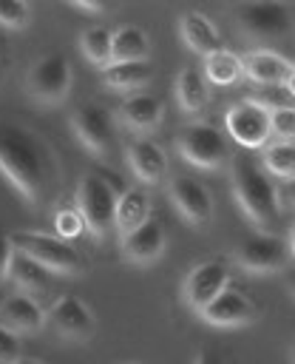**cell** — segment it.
<instances>
[{
    "mask_svg": "<svg viewBox=\"0 0 295 364\" xmlns=\"http://www.w3.org/2000/svg\"><path fill=\"white\" fill-rule=\"evenodd\" d=\"M284 262H286V247L272 233L250 236L235 247V264L247 273H272L281 270Z\"/></svg>",
    "mask_w": 295,
    "mask_h": 364,
    "instance_id": "8fae6325",
    "label": "cell"
},
{
    "mask_svg": "<svg viewBox=\"0 0 295 364\" xmlns=\"http://www.w3.org/2000/svg\"><path fill=\"white\" fill-rule=\"evenodd\" d=\"M230 182H233V199L244 210V216L261 230L272 233L281 225V191L272 182V176L250 156H238L230 165Z\"/></svg>",
    "mask_w": 295,
    "mask_h": 364,
    "instance_id": "7a4b0ae2",
    "label": "cell"
},
{
    "mask_svg": "<svg viewBox=\"0 0 295 364\" xmlns=\"http://www.w3.org/2000/svg\"><path fill=\"white\" fill-rule=\"evenodd\" d=\"M170 202L176 205V210L196 228L207 225L213 219V196L210 191L193 179V176H173L170 179Z\"/></svg>",
    "mask_w": 295,
    "mask_h": 364,
    "instance_id": "7c38bea8",
    "label": "cell"
},
{
    "mask_svg": "<svg viewBox=\"0 0 295 364\" xmlns=\"http://www.w3.org/2000/svg\"><path fill=\"white\" fill-rule=\"evenodd\" d=\"M227 134L241 145V148H267L269 145V111H264L258 102L238 100L227 108L224 114Z\"/></svg>",
    "mask_w": 295,
    "mask_h": 364,
    "instance_id": "9c48e42d",
    "label": "cell"
},
{
    "mask_svg": "<svg viewBox=\"0 0 295 364\" xmlns=\"http://www.w3.org/2000/svg\"><path fill=\"white\" fill-rule=\"evenodd\" d=\"M269 136L275 142H295V105L269 111Z\"/></svg>",
    "mask_w": 295,
    "mask_h": 364,
    "instance_id": "f546056e",
    "label": "cell"
},
{
    "mask_svg": "<svg viewBox=\"0 0 295 364\" xmlns=\"http://www.w3.org/2000/svg\"><path fill=\"white\" fill-rule=\"evenodd\" d=\"M289 290H292V296H295V273L289 276Z\"/></svg>",
    "mask_w": 295,
    "mask_h": 364,
    "instance_id": "60d3db41",
    "label": "cell"
},
{
    "mask_svg": "<svg viewBox=\"0 0 295 364\" xmlns=\"http://www.w3.org/2000/svg\"><path fill=\"white\" fill-rule=\"evenodd\" d=\"M9 279L28 296L45 293L54 284L51 270H45L40 262H34V259H28L26 253H17V250H14V259H11V267H9Z\"/></svg>",
    "mask_w": 295,
    "mask_h": 364,
    "instance_id": "603a6c76",
    "label": "cell"
},
{
    "mask_svg": "<svg viewBox=\"0 0 295 364\" xmlns=\"http://www.w3.org/2000/svg\"><path fill=\"white\" fill-rule=\"evenodd\" d=\"M9 239H11V247L17 253H26L28 259L40 262L54 276H74L77 270H82V259L74 250V245L65 242V239H60L57 233H45V230H14Z\"/></svg>",
    "mask_w": 295,
    "mask_h": 364,
    "instance_id": "3957f363",
    "label": "cell"
},
{
    "mask_svg": "<svg viewBox=\"0 0 295 364\" xmlns=\"http://www.w3.org/2000/svg\"><path fill=\"white\" fill-rule=\"evenodd\" d=\"M284 88H286V94L295 100V63H292V68H289V74H286V80H284Z\"/></svg>",
    "mask_w": 295,
    "mask_h": 364,
    "instance_id": "74e56055",
    "label": "cell"
},
{
    "mask_svg": "<svg viewBox=\"0 0 295 364\" xmlns=\"http://www.w3.org/2000/svg\"><path fill=\"white\" fill-rule=\"evenodd\" d=\"M0 173L31 208H45L60 193V156L26 125L0 122Z\"/></svg>",
    "mask_w": 295,
    "mask_h": 364,
    "instance_id": "6da1fadb",
    "label": "cell"
},
{
    "mask_svg": "<svg viewBox=\"0 0 295 364\" xmlns=\"http://www.w3.org/2000/svg\"><path fill=\"white\" fill-rule=\"evenodd\" d=\"M119 119H122L130 131H136V134H150V131H156V128L162 125V119H165V105H162V100H159L156 94H150V91H133V94H128V97L122 100V105H119Z\"/></svg>",
    "mask_w": 295,
    "mask_h": 364,
    "instance_id": "e0dca14e",
    "label": "cell"
},
{
    "mask_svg": "<svg viewBox=\"0 0 295 364\" xmlns=\"http://www.w3.org/2000/svg\"><path fill=\"white\" fill-rule=\"evenodd\" d=\"M79 48L88 63L105 68L108 63H113V31L105 26H88L79 34Z\"/></svg>",
    "mask_w": 295,
    "mask_h": 364,
    "instance_id": "4316f807",
    "label": "cell"
},
{
    "mask_svg": "<svg viewBox=\"0 0 295 364\" xmlns=\"http://www.w3.org/2000/svg\"><path fill=\"white\" fill-rule=\"evenodd\" d=\"M286 250L295 256V225H292V230H289V239H286Z\"/></svg>",
    "mask_w": 295,
    "mask_h": 364,
    "instance_id": "f35d334b",
    "label": "cell"
},
{
    "mask_svg": "<svg viewBox=\"0 0 295 364\" xmlns=\"http://www.w3.org/2000/svg\"><path fill=\"white\" fill-rule=\"evenodd\" d=\"M125 156H128V165H130V171L136 173L139 182H145V185L165 182V176H167V154H165V148L159 142H153L148 136H136V139L128 142Z\"/></svg>",
    "mask_w": 295,
    "mask_h": 364,
    "instance_id": "2e32d148",
    "label": "cell"
},
{
    "mask_svg": "<svg viewBox=\"0 0 295 364\" xmlns=\"http://www.w3.org/2000/svg\"><path fill=\"white\" fill-rule=\"evenodd\" d=\"M11 259H14V247H11V239L0 233V279H3V276H9Z\"/></svg>",
    "mask_w": 295,
    "mask_h": 364,
    "instance_id": "836d02e7",
    "label": "cell"
},
{
    "mask_svg": "<svg viewBox=\"0 0 295 364\" xmlns=\"http://www.w3.org/2000/svg\"><path fill=\"white\" fill-rule=\"evenodd\" d=\"M17 364H45V361H40V358H20Z\"/></svg>",
    "mask_w": 295,
    "mask_h": 364,
    "instance_id": "ab89813d",
    "label": "cell"
},
{
    "mask_svg": "<svg viewBox=\"0 0 295 364\" xmlns=\"http://www.w3.org/2000/svg\"><path fill=\"white\" fill-rule=\"evenodd\" d=\"M292 361H295V347H292Z\"/></svg>",
    "mask_w": 295,
    "mask_h": 364,
    "instance_id": "7bdbcfd3",
    "label": "cell"
},
{
    "mask_svg": "<svg viewBox=\"0 0 295 364\" xmlns=\"http://www.w3.org/2000/svg\"><path fill=\"white\" fill-rule=\"evenodd\" d=\"M281 202H286V205H292V208H295V179L284 182V191H281Z\"/></svg>",
    "mask_w": 295,
    "mask_h": 364,
    "instance_id": "8d00e7d4",
    "label": "cell"
},
{
    "mask_svg": "<svg viewBox=\"0 0 295 364\" xmlns=\"http://www.w3.org/2000/svg\"><path fill=\"white\" fill-rule=\"evenodd\" d=\"M167 236L159 219H148L145 225H139L136 230H130L128 236H122V253L128 262L133 264H150L165 253Z\"/></svg>",
    "mask_w": 295,
    "mask_h": 364,
    "instance_id": "ac0fdd59",
    "label": "cell"
},
{
    "mask_svg": "<svg viewBox=\"0 0 295 364\" xmlns=\"http://www.w3.org/2000/svg\"><path fill=\"white\" fill-rule=\"evenodd\" d=\"M250 100L258 102L264 111H275V108H289V105H295V100L286 94L284 85H264V88H258V94L250 97Z\"/></svg>",
    "mask_w": 295,
    "mask_h": 364,
    "instance_id": "1f68e13d",
    "label": "cell"
},
{
    "mask_svg": "<svg viewBox=\"0 0 295 364\" xmlns=\"http://www.w3.org/2000/svg\"><path fill=\"white\" fill-rule=\"evenodd\" d=\"M227 287H230V267L221 259H207V262H199L190 267L184 287H182V296L193 313H201Z\"/></svg>",
    "mask_w": 295,
    "mask_h": 364,
    "instance_id": "30bf717a",
    "label": "cell"
},
{
    "mask_svg": "<svg viewBox=\"0 0 295 364\" xmlns=\"http://www.w3.org/2000/svg\"><path fill=\"white\" fill-rule=\"evenodd\" d=\"M193 364H221V355L213 350V347H201L193 358Z\"/></svg>",
    "mask_w": 295,
    "mask_h": 364,
    "instance_id": "e575fe53",
    "label": "cell"
},
{
    "mask_svg": "<svg viewBox=\"0 0 295 364\" xmlns=\"http://www.w3.org/2000/svg\"><path fill=\"white\" fill-rule=\"evenodd\" d=\"M31 23V6L23 0H0V26L3 28H26Z\"/></svg>",
    "mask_w": 295,
    "mask_h": 364,
    "instance_id": "4dcf8cb0",
    "label": "cell"
},
{
    "mask_svg": "<svg viewBox=\"0 0 295 364\" xmlns=\"http://www.w3.org/2000/svg\"><path fill=\"white\" fill-rule=\"evenodd\" d=\"M230 14L252 40H281L292 31V11L284 3H238Z\"/></svg>",
    "mask_w": 295,
    "mask_h": 364,
    "instance_id": "52a82bcc",
    "label": "cell"
},
{
    "mask_svg": "<svg viewBox=\"0 0 295 364\" xmlns=\"http://www.w3.org/2000/svg\"><path fill=\"white\" fill-rule=\"evenodd\" d=\"M201 74H204V80L210 85H221L224 88V85H233V82H238L244 77V65H241V57L235 51L218 48V51L204 57Z\"/></svg>",
    "mask_w": 295,
    "mask_h": 364,
    "instance_id": "d4e9b609",
    "label": "cell"
},
{
    "mask_svg": "<svg viewBox=\"0 0 295 364\" xmlns=\"http://www.w3.org/2000/svg\"><path fill=\"white\" fill-rule=\"evenodd\" d=\"M241 65H244V77L250 82H255L258 88L264 85H284L292 63L278 54V51H269V48H255L250 54L241 57Z\"/></svg>",
    "mask_w": 295,
    "mask_h": 364,
    "instance_id": "d6986e66",
    "label": "cell"
},
{
    "mask_svg": "<svg viewBox=\"0 0 295 364\" xmlns=\"http://www.w3.org/2000/svg\"><path fill=\"white\" fill-rule=\"evenodd\" d=\"M130 364H148V361H130Z\"/></svg>",
    "mask_w": 295,
    "mask_h": 364,
    "instance_id": "b9f144b4",
    "label": "cell"
},
{
    "mask_svg": "<svg viewBox=\"0 0 295 364\" xmlns=\"http://www.w3.org/2000/svg\"><path fill=\"white\" fill-rule=\"evenodd\" d=\"M119 191L99 173H85L77 185V210L85 219V230L102 239L113 228Z\"/></svg>",
    "mask_w": 295,
    "mask_h": 364,
    "instance_id": "277c9868",
    "label": "cell"
},
{
    "mask_svg": "<svg viewBox=\"0 0 295 364\" xmlns=\"http://www.w3.org/2000/svg\"><path fill=\"white\" fill-rule=\"evenodd\" d=\"M179 34L193 54L207 57L221 48V34H218L216 23L201 11H184L179 17Z\"/></svg>",
    "mask_w": 295,
    "mask_h": 364,
    "instance_id": "ffe728a7",
    "label": "cell"
},
{
    "mask_svg": "<svg viewBox=\"0 0 295 364\" xmlns=\"http://www.w3.org/2000/svg\"><path fill=\"white\" fill-rule=\"evenodd\" d=\"M153 77L150 60H133V63H108L99 68V82L111 91H139Z\"/></svg>",
    "mask_w": 295,
    "mask_h": 364,
    "instance_id": "44dd1931",
    "label": "cell"
},
{
    "mask_svg": "<svg viewBox=\"0 0 295 364\" xmlns=\"http://www.w3.org/2000/svg\"><path fill=\"white\" fill-rule=\"evenodd\" d=\"M48 321L65 336V338H77V341H85L91 333H94V313L91 307L71 296V293H62L51 301L48 307Z\"/></svg>",
    "mask_w": 295,
    "mask_h": 364,
    "instance_id": "5bb4252c",
    "label": "cell"
},
{
    "mask_svg": "<svg viewBox=\"0 0 295 364\" xmlns=\"http://www.w3.org/2000/svg\"><path fill=\"white\" fill-rule=\"evenodd\" d=\"M20 358V336L0 324V364H17Z\"/></svg>",
    "mask_w": 295,
    "mask_h": 364,
    "instance_id": "d6a6232c",
    "label": "cell"
},
{
    "mask_svg": "<svg viewBox=\"0 0 295 364\" xmlns=\"http://www.w3.org/2000/svg\"><path fill=\"white\" fill-rule=\"evenodd\" d=\"M176 100L187 114H199L210 102V82L196 68H182L176 74Z\"/></svg>",
    "mask_w": 295,
    "mask_h": 364,
    "instance_id": "cb8c5ba5",
    "label": "cell"
},
{
    "mask_svg": "<svg viewBox=\"0 0 295 364\" xmlns=\"http://www.w3.org/2000/svg\"><path fill=\"white\" fill-rule=\"evenodd\" d=\"M264 171L275 179H295V142H269L264 148Z\"/></svg>",
    "mask_w": 295,
    "mask_h": 364,
    "instance_id": "83f0119b",
    "label": "cell"
},
{
    "mask_svg": "<svg viewBox=\"0 0 295 364\" xmlns=\"http://www.w3.org/2000/svg\"><path fill=\"white\" fill-rule=\"evenodd\" d=\"M54 230H57V236L65 239V242H71V239H77V236L85 233V219H82V213L77 210V205L57 208V213H54Z\"/></svg>",
    "mask_w": 295,
    "mask_h": 364,
    "instance_id": "f1b7e54d",
    "label": "cell"
},
{
    "mask_svg": "<svg viewBox=\"0 0 295 364\" xmlns=\"http://www.w3.org/2000/svg\"><path fill=\"white\" fill-rule=\"evenodd\" d=\"M71 9L82 11V14H105L102 3H85V0H71Z\"/></svg>",
    "mask_w": 295,
    "mask_h": 364,
    "instance_id": "d590c367",
    "label": "cell"
},
{
    "mask_svg": "<svg viewBox=\"0 0 295 364\" xmlns=\"http://www.w3.org/2000/svg\"><path fill=\"white\" fill-rule=\"evenodd\" d=\"M207 324L213 327H244L255 318V304L250 301L247 293L235 290V287H227L221 296H216L201 313H199Z\"/></svg>",
    "mask_w": 295,
    "mask_h": 364,
    "instance_id": "9a60e30c",
    "label": "cell"
},
{
    "mask_svg": "<svg viewBox=\"0 0 295 364\" xmlns=\"http://www.w3.org/2000/svg\"><path fill=\"white\" fill-rule=\"evenodd\" d=\"M176 148H179L184 162H190L193 168H204V171L218 168L230 156L224 134L216 125H210V122H190V125H184L176 134Z\"/></svg>",
    "mask_w": 295,
    "mask_h": 364,
    "instance_id": "8992f818",
    "label": "cell"
},
{
    "mask_svg": "<svg viewBox=\"0 0 295 364\" xmlns=\"http://www.w3.org/2000/svg\"><path fill=\"white\" fill-rule=\"evenodd\" d=\"M148 219H150V193L145 188L119 191L116 216H113V228L119 230V239L128 236L130 230H136L139 225H145Z\"/></svg>",
    "mask_w": 295,
    "mask_h": 364,
    "instance_id": "7402d4cb",
    "label": "cell"
},
{
    "mask_svg": "<svg viewBox=\"0 0 295 364\" xmlns=\"http://www.w3.org/2000/svg\"><path fill=\"white\" fill-rule=\"evenodd\" d=\"M48 321V313L40 307V301L23 290L9 293L0 301V324L9 327L14 336H31L40 333Z\"/></svg>",
    "mask_w": 295,
    "mask_h": 364,
    "instance_id": "4fadbf2b",
    "label": "cell"
},
{
    "mask_svg": "<svg viewBox=\"0 0 295 364\" xmlns=\"http://www.w3.org/2000/svg\"><path fill=\"white\" fill-rule=\"evenodd\" d=\"M71 82H74V68L68 57L60 51L37 57L26 74V91L40 105H60L68 97Z\"/></svg>",
    "mask_w": 295,
    "mask_h": 364,
    "instance_id": "5b68a950",
    "label": "cell"
},
{
    "mask_svg": "<svg viewBox=\"0 0 295 364\" xmlns=\"http://www.w3.org/2000/svg\"><path fill=\"white\" fill-rule=\"evenodd\" d=\"M71 131L94 156H111L116 131H113V117L108 108H102L96 102L79 105L71 114Z\"/></svg>",
    "mask_w": 295,
    "mask_h": 364,
    "instance_id": "ba28073f",
    "label": "cell"
},
{
    "mask_svg": "<svg viewBox=\"0 0 295 364\" xmlns=\"http://www.w3.org/2000/svg\"><path fill=\"white\" fill-rule=\"evenodd\" d=\"M150 37L139 26H119L113 31V63H133L148 60Z\"/></svg>",
    "mask_w": 295,
    "mask_h": 364,
    "instance_id": "484cf974",
    "label": "cell"
}]
</instances>
